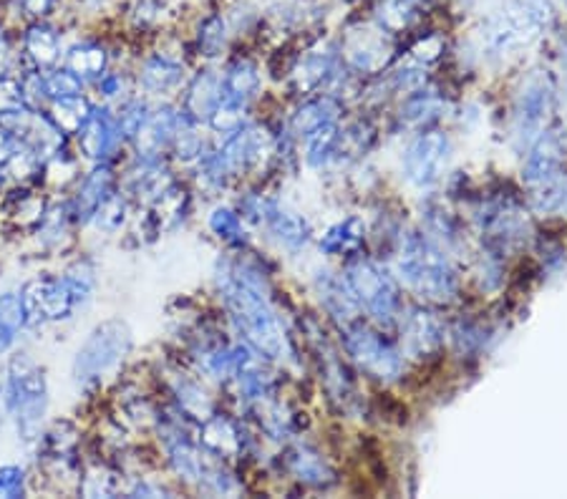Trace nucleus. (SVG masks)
Instances as JSON below:
<instances>
[{"instance_id":"1","label":"nucleus","mask_w":567,"mask_h":499,"mask_svg":"<svg viewBox=\"0 0 567 499\" xmlns=\"http://www.w3.org/2000/svg\"><path fill=\"white\" fill-rule=\"evenodd\" d=\"M215 280L240 339L265 358L286 361L290 356V341L272 305L265 272L250 260H223Z\"/></svg>"},{"instance_id":"2","label":"nucleus","mask_w":567,"mask_h":499,"mask_svg":"<svg viewBox=\"0 0 567 499\" xmlns=\"http://www.w3.org/2000/svg\"><path fill=\"white\" fill-rule=\"evenodd\" d=\"M51 408V388L45 368L31 353H13L0 381V414L13 424L16 437L25 447L39 444Z\"/></svg>"},{"instance_id":"3","label":"nucleus","mask_w":567,"mask_h":499,"mask_svg":"<svg viewBox=\"0 0 567 499\" xmlns=\"http://www.w3.org/2000/svg\"><path fill=\"white\" fill-rule=\"evenodd\" d=\"M132 353V331L122 318L96 323L81 343L71 363V381L79 394L99 396V392L122 371Z\"/></svg>"},{"instance_id":"4","label":"nucleus","mask_w":567,"mask_h":499,"mask_svg":"<svg viewBox=\"0 0 567 499\" xmlns=\"http://www.w3.org/2000/svg\"><path fill=\"white\" fill-rule=\"evenodd\" d=\"M399 272L409 288H414L419 295L446 301L456 293V272L450 258L442 248H436L432 240L411 235L401 242L399 250Z\"/></svg>"},{"instance_id":"5","label":"nucleus","mask_w":567,"mask_h":499,"mask_svg":"<svg viewBox=\"0 0 567 499\" xmlns=\"http://www.w3.org/2000/svg\"><path fill=\"white\" fill-rule=\"evenodd\" d=\"M18 293H21L29 329L49 323H66L79 311L76 298H73L63 276H49V272L35 276Z\"/></svg>"},{"instance_id":"6","label":"nucleus","mask_w":567,"mask_h":499,"mask_svg":"<svg viewBox=\"0 0 567 499\" xmlns=\"http://www.w3.org/2000/svg\"><path fill=\"white\" fill-rule=\"evenodd\" d=\"M346 285H349L359 308H365V313L377 318L379 323L396 321L401 311L399 290L379 266H373L369 260L353 262L346 272Z\"/></svg>"},{"instance_id":"7","label":"nucleus","mask_w":567,"mask_h":499,"mask_svg":"<svg viewBox=\"0 0 567 499\" xmlns=\"http://www.w3.org/2000/svg\"><path fill=\"white\" fill-rule=\"evenodd\" d=\"M76 154L81 159L99 165V162H114L116 154L126 144L122 126H118L116 112L106 104H94L89 119L81 124V129L73 134Z\"/></svg>"},{"instance_id":"8","label":"nucleus","mask_w":567,"mask_h":499,"mask_svg":"<svg viewBox=\"0 0 567 499\" xmlns=\"http://www.w3.org/2000/svg\"><path fill=\"white\" fill-rule=\"evenodd\" d=\"M539 23V8L535 3H525V0H515L502 8L499 13H495L484 25V45L492 53H499L505 56L507 51L523 45L529 33L537 29Z\"/></svg>"},{"instance_id":"9","label":"nucleus","mask_w":567,"mask_h":499,"mask_svg":"<svg viewBox=\"0 0 567 499\" xmlns=\"http://www.w3.org/2000/svg\"><path fill=\"white\" fill-rule=\"evenodd\" d=\"M346 351L359 363L363 371H369L377 378H396L401 374V356L391 343L377 331L365 329L363 323L346 325Z\"/></svg>"},{"instance_id":"10","label":"nucleus","mask_w":567,"mask_h":499,"mask_svg":"<svg viewBox=\"0 0 567 499\" xmlns=\"http://www.w3.org/2000/svg\"><path fill=\"white\" fill-rule=\"evenodd\" d=\"M63 51H66L63 31L51 18L23 23V31L18 35V63H23L25 69H56L63 61Z\"/></svg>"},{"instance_id":"11","label":"nucleus","mask_w":567,"mask_h":499,"mask_svg":"<svg viewBox=\"0 0 567 499\" xmlns=\"http://www.w3.org/2000/svg\"><path fill=\"white\" fill-rule=\"evenodd\" d=\"M245 217H250L258 225H262L272 238H276L282 248L298 250L308 242V222L303 217L288 210L286 205H280L278 199L268 197H250L248 202L243 205Z\"/></svg>"},{"instance_id":"12","label":"nucleus","mask_w":567,"mask_h":499,"mask_svg":"<svg viewBox=\"0 0 567 499\" xmlns=\"http://www.w3.org/2000/svg\"><path fill=\"white\" fill-rule=\"evenodd\" d=\"M118 185H122V179H118L114 162H99V165H91V169L84 171L76 185H73V195L69 197L73 217H76V225L89 227L99 207L104 205V199L112 195Z\"/></svg>"},{"instance_id":"13","label":"nucleus","mask_w":567,"mask_h":499,"mask_svg":"<svg viewBox=\"0 0 567 499\" xmlns=\"http://www.w3.org/2000/svg\"><path fill=\"white\" fill-rule=\"evenodd\" d=\"M446 162H450V139L444 134H422L411 142L404 157V169L409 181L416 187H432L442 179Z\"/></svg>"},{"instance_id":"14","label":"nucleus","mask_w":567,"mask_h":499,"mask_svg":"<svg viewBox=\"0 0 567 499\" xmlns=\"http://www.w3.org/2000/svg\"><path fill=\"white\" fill-rule=\"evenodd\" d=\"M346 59H349L355 69L361 71H377L386 66L391 56L389 31L383 25H365V29L351 31L343 45Z\"/></svg>"},{"instance_id":"15","label":"nucleus","mask_w":567,"mask_h":499,"mask_svg":"<svg viewBox=\"0 0 567 499\" xmlns=\"http://www.w3.org/2000/svg\"><path fill=\"white\" fill-rule=\"evenodd\" d=\"M136 81L150 96H167L185 84V63L167 51H154L140 63Z\"/></svg>"},{"instance_id":"16","label":"nucleus","mask_w":567,"mask_h":499,"mask_svg":"<svg viewBox=\"0 0 567 499\" xmlns=\"http://www.w3.org/2000/svg\"><path fill=\"white\" fill-rule=\"evenodd\" d=\"M260 91V69L252 59H233L223 71V98L219 104L248 112Z\"/></svg>"},{"instance_id":"17","label":"nucleus","mask_w":567,"mask_h":499,"mask_svg":"<svg viewBox=\"0 0 567 499\" xmlns=\"http://www.w3.org/2000/svg\"><path fill=\"white\" fill-rule=\"evenodd\" d=\"M61 63L84 84H94L99 76L112 69V49L102 39H81L66 45Z\"/></svg>"},{"instance_id":"18","label":"nucleus","mask_w":567,"mask_h":499,"mask_svg":"<svg viewBox=\"0 0 567 499\" xmlns=\"http://www.w3.org/2000/svg\"><path fill=\"white\" fill-rule=\"evenodd\" d=\"M76 217H73L71 202H49L39 225L33 227V235L39 238L41 248L49 252H63L73 242V230H76Z\"/></svg>"},{"instance_id":"19","label":"nucleus","mask_w":567,"mask_h":499,"mask_svg":"<svg viewBox=\"0 0 567 499\" xmlns=\"http://www.w3.org/2000/svg\"><path fill=\"white\" fill-rule=\"evenodd\" d=\"M219 98H223V74H217L213 69H205L189 81L182 112L197 124L209 122V116H213L215 108L219 106Z\"/></svg>"},{"instance_id":"20","label":"nucleus","mask_w":567,"mask_h":499,"mask_svg":"<svg viewBox=\"0 0 567 499\" xmlns=\"http://www.w3.org/2000/svg\"><path fill=\"white\" fill-rule=\"evenodd\" d=\"M199 444L219 459H233L243 451V434L230 416L213 412L199 422Z\"/></svg>"},{"instance_id":"21","label":"nucleus","mask_w":567,"mask_h":499,"mask_svg":"<svg viewBox=\"0 0 567 499\" xmlns=\"http://www.w3.org/2000/svg\"><path fill=\"white\" fill-rule=\"evenodd\" d=\"M29 329L25 323V308L18 290H3L0 293V358L16 349L21 333Z\"/></svg>"},{"instance_id":"22","label":"nucleus","mask_w":567,"mask_h":499,"mask_svg":"<svg viewBox=\"0 0 567 499\" xmlns=\"http://www.w3.org/2000/svg\"><path fill=\"white\" fill-rule=\"evenodd\" d=\"M91 108H94V102L84 94L76 96H63V98H51L49 106L43 108L45 114L51 116V122L59 126V129L73 139V134L81 129V124L89 119Z\"/></svg>"},{"instance_id":"23","label":"nucleus","mask_w":567,"mask_h":499,"mask_svg":"<svg viewBox=\"0 0 567 499\" xmlns=\"http://www.w3.org/2000/svg\"><path fill=\"white\" fill-rule=\"evenodd\" d=\"M429 0H379L377 23L389 33L409 31L411 25L422 21Z\"/></svg>"},{"instance_id":"24","label":"nucleus","mask_w":567,"mask_h":499,"mask_svg":"<svg viewBox=\"0 0 567 499\" xmlns=\"http://www.w3.org/2000/svg\"><path fill=\"white\" fill-rule=\"evenodd\" d=\"M169 386H172V394H175L179 414H187L197 422H205L207 416L213 414V402H209L207 392L192 376L172 374Z\"/></svg>"},{"instance_id":"25","label":"nucleus","mask_w":567,"mask_h":499,"mask_svg":"<svg viewBox=\"0 0 567 499\" xmlns=\"http://www.w3.org/2000/svg\"><path fill=\"white\" fill-rule=\"evenodd\" d=\"M79 177H81V157L69 147H63L53 154V157L43 162L39 181H43V185H49L53 189H66L69 185H76Z\"/></svg>"},{"instance_id":"26","label":"nucleus","mask_w":567,"mask_h":499,"mask_svg":"<svg viewBox=\"0 0 567 499\" xmlns=\"http://www.w3.org/2000/svg\"><path fill=\"white\" fill-rule=\"evenodd\" d=\"M230 41V25H227L223 13H209L197 25V49L207 59L223 56Z\"/></svg>"},{"instance_id":"27","label":"nucleus","mask_w":567,"mask_h":499,"mask_svg":"<svg viewBox=\"0 0 567 499\" xmlns=\"http://www.w3.org/2000/svg\"><path fill=\"white\" fill-rule=\"evenodd\" d=\"M66 278V283L71 288L73 298H76L79 308H86L91 303V298L96 293L99 285V276H96V266L91 258H76L71 266L61 272Z\"/></svg>"},{"instance_id":"28","label":"nucleus","mask_w":567,"mask_h":499,"mask_svg":"<svg viewBox=\"0 0 567 499\" xmlns=\"http://www.w3.org/2000/svg\"><path fill=\"white\" fill-rule=\"evenodd\" d=\"M122 475L116 469H112L104 461H96L94 467H84L81 469V482H79V492L86 497H112L116 492H122Z\"/></svg>"},{"instance_id":"29","label":"nucleus","mask_w":567,"mask_h":499,"mask_svg":"<svg viewBox=\"0 0 567 499\" xmlns=\"http://www.w3.org/2000/svg\"><path fill=\"white\" fill-rule=\"evenodd\" d=\"M126 217H130V195H126L124 187L118 185L114 193L104 199V205L99 207L89 227H96V230L104 235H114L122 230Z\"/></svg>"},{"instance_id":"30","label":"nucleus","mask_w":567,"mask_h":499,"mask_svg":"<svg viewBox=\"0 0 567 499\" xmlns=\"http://www.w3.org/2000/svg\"><path fill=\"white\" fill-rule=\"evenodd\" d=\"M209 230H213L223 242L233 245V248H243L245 240H248L243 215L233 210V207H215L213 215H209Z\"/></svg>"},{"instance_id":"31","label":"nucleus","mask_w":567,"mask_h":499,"mask_svg":"<svg viewBox=\"0 0 567 499\" xmlns=\"http://www.w3.org/2000/svg\"><path fill=\"white\" fill-rule=\"evenodd\" d=\"M338 56L331 51H308L306 59L300 61L296 74L300 76V84L306 81V86H320L336 74Z\"/></svg>"},{"instance_id":"32","label":"nucleus","mask_w":567,"mask_h":499,"mask_svg":"<svg viewBox=\"0 0 567 499\" xmlns=\"http://www.w3.org/2000/svg\"><path fill=\"white\" fill-rule=\"evenodd\" d=\"M363 240V225L359 220H346L331 227L320 240V248H326L328 252H351L359 248V242Z\"/></svg>"},{"instance_id":"33","label":"nucleus","mask_w":567,"mask_h":499,"mask_svg":"<svg viewBox=\"0 0 567 499\" xmlns=\"http://www.w3.org/2000/svg\"><path fill=\"white\" fill-rule=\"evenodd\" d=\"M43 84H45V94H49V102L51 98L84 94V89H86L84 81L73 74V71L63 66V63H59L56 69L43 71Z\"/></svg>"},{"instance_id":"34","label":"nucleus","mask_w":567,"mask_h":499,"mask_svg":"<svg viewBox=\"0 0 567 499\" xmlns=\"http://www.w3.org/2000/svg\"><path fill=\"white\" fill-rule=\"evenodd\" d=\"M91 86H94L96 96L102 98V104H106V106H112V104H116V102L124 104L126 98H132V96H130L132 86H130V79H126L124 71L109 69L106 74L99 76Z\"/></svg>"},{"instance_id":"35","label":"nucleus","mask_w":567,"mask_h":499,"mask_svg":"<svg viewBox=\"0 0 567 499\" xmlns=\"http://www.w3.org/2000/svg\"><path fill=\"white\" fill-rule=\"evenodd\" d=\"M164 13H167V3L164 0H134L130 8V21L134 29L146 31L159 25L164 21Z\"/></svg>"},{"instance_id":"36","label":"nucleus","mask_w":567,"mask_h":499,"mask_svg":"<svg viewBox=\"0 0 567 499\" xmlns=\"http://www.w3.org/2000/svg\"><path fill=\"white\" fill-rule=\"evenodd\" d=\"M442 331H439V325H436V321L434 318H429V315H416L414 321L409 323V333H406V339H409V343L411 346H414L416 351H426V349H434L439 341H442V335H439Z\"/></svg>"},{"instance_id":"37","label":"nucleus","mask_w":567,"mask_h":499,"mask_svg":"<svg viewBox=\"0 0 567 499\" xmlns=\"http://www.w3.org/2000/svg\"><path fill=\"white\" fill-rule=\"evenodd\" d=\"M29 469L21 465H0V497L16 499L29 492Z\"/></svg>"},{"instance_id":"38","label":"nucleus","mask_w":567,"mask_h":499,"mask_svg":"<svg viewBox=\"0 0 567 499\" xmlns=\"http://www.w3.org/2000/svg\"><path fill=\"white\" fill-rule=\"evenodd\" d=\"M290 465H292V471H296L300 479H306V482H323L328 475L323 459H320L316 451H308V449H298L292 454Z\"/></svg>"},{"instance_id":"39","label":"nucleus","mask_w":567,"mask_h":499,"mask_svg":"<svg viewBox=\"0 0 567 499\" xmlns=\"http://www.w3.org/2000/svg\"><path fill=\"white\" fill-rule=\"evenodd\" d=\"M18 108H29L23 96L21 76L18 74H6L0 76V114L18 112Z\"/></svg>"},{"instance_id":"40","label":"nucleus","mask_w":567,"mask_h":499,"mask_svg":"<svg viewBox=\"0 0 567 499\" xmlns=\"http://www.w3.org/2000/svg\"><path fill=\"white\" fill-rule=\"evenodd\" d=\"M16 13L21 21H41V18H51L56 11L61 0H11Z\"/></svg>"},{"instance_id":"41","label":"nucleus","mask_w":567,"mask_h":499,"mask_svg":"<svg viewBox=\"0 0 567 499\" xmlns=\"http://www.w3.org/2000/svg\"><path fill=\"white\" fill-rule=\"evenodd\" d=\"M18 63V35H13L11 31L0 29V76L13 74Z\"/></svg>"},{"instance_id":"42","label":"nucleus","mask_w":567,"mask_h":499,"mask_svg":"<svg viewBox=\"0 0 567 499\" xmlns=\"http://www.w3.org/2000/svg\"><path fill=\"white\" fill-rule=\"evenodd\" d=\"M79 3L81 6H84L86 8V11H102V8L106 6V0H79Z\"/></svg>"},{"instance_id":"43","label":"nucleus","mask_w":567,"mask_h":499,"mask_svg":"<svg viewBox=\"0 0 567 499\" xmlns=\"http://www.w3.org/2000/svg\"><path fill=\"white\" fill-rule=\"evenodd\" d=\"M6 185H8V177H6V171L0 169V195H3V189H6Z\"/></svg>"},{"instance_id":"44","label":"nucleus","mask_w":567,"mask_h":499,"mask_svg":"<svg viewBox=\"0 0 567 499\" xmlns=\"http://www.w3.org/2000/svg\"><path fill=\"white\" fill-rule=\"evenodd\" d=\"M3 25H6V23H3V15H0V29H3Z\"/></svg>"}]
</instances>
